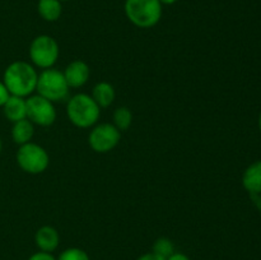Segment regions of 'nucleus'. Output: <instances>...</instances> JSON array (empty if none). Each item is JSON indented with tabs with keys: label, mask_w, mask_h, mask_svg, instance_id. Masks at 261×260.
Masks as SVG:
<instances>
[{
	"label": "nucleus",
	"mask_w": 261,
	"mask_h": 260,
	"mask_svg": "<svg viewBox=\"0 0 261 260\" xmlns=\"http://www.w3.org/2000/svg\"><path fill=\"white\" fill-rule=\"evenodd\" d=\"M259 129H260V132H261V112H260V115H259Z\"/></svg>",
	"instance_id": "obj_25"
},
{
	"label": "nucleus",
	"mask_w": 261,
	"mask_h": 260,
	"mask_svg": "<svg viewBox=\"0 0 261 260\" xmlns=\"http://www.w3.org/2000/svg\"><path fill=\"white\" fill-rule=\"evenodd\" d=\"M137 260H166V259L158 256V255H155L154 252H145V254L140 255Z\"/></svg>",
	"instance_id": "obj_21"
},
{
	"label": "nucleus",
	"mask_w": 261,
	"mask_h": 260,
	"mask_svg": "<svg viewBox=\"0 0 261 260\" xmlns=\"http://www.w3.org/2000/svg\"><path fill=\"white\" fill-rule=\"evenodd\" d=\"M152 252H154L158 256L167 259L175 252V244L167 237H160L154 241L152 247Z\"/></svg>",
	"instance_id": "obj_17"
},
{
	"label": "nucleus",
	"mask_w": 261,
	"mask_h": 260,
	"mask_svg": "<svg viewBox=\"0 0 261 260\" xmlns=\"http://www.w3.org/2000/svg\"><path fill=\"white\" fill-rule=\"evenodd\" d=\"M166 260H191V259L188 256V255L184 254V252L175 251L172 255H171L170 257H167Z\"/></svg>",
	"instance_id": "obj_22"
},
{
	"label": "nucleus",
	"mask_w": 261,
	"mask_h": 260,
	"mask_svg": "<svg viewBox=\"0 0 261 260\" xmlns=\"http://www.w3.org/2000/svg\"><path fill=\"white\" fill-rule=\"evenodd\" d=\"M70 87L66 83L63 71L59 69H45L38 74L36 92L51 102H63L68 99Z\"/></svg>",
	"instance_id": "obj_4"
},
{
	"label": "nucleus",
	"mask_w": 261,
	"mask_h": 260,
	"mask_svg": "<svg viewBox=\"0 0 261 260\" xmlns=\"http://www.w3.org/2000/svg\"><path fill=\"white\" fill-rule=\"evenodd\" d=\"M124 12L130 23L138 28H153L160 23L163 5L160 0H125Z\"/></svg>",
	"instance_id": "obj_3"
},
{
	"label": "nucleus",
	"mask_w": 261,
	"mask_h": 260,
	"mask_svg": "<svg viewBox=\"0 0 261 260\" xmlns=\"http://www.w3.org/2000/svg\"><path fill=\"white\" fill-rule=\"evenodd\" d=\"M10 97L9 91L7 89L5 84L3 83V81H0V107L4 106V103L7 102V99Z\"/></svg>",
	"instance_id": "obj_20"
},
{
	"label": "nucleus",
	"mask_w": 261,
	"mask_h": 260,
	"mask_svg": "<svg viewBox=\"0 0 261 260\" xmlns=\"http://www.w3.org/2000/svg\"><path fill=\"white\" fill-rule=\"evenodd\" d=\"M63 73L70 88H82L86 86L91 76V69L86 61L74 60L68 64Z\"/></svg>",
	"instance_id": "obj_9"
},
{
	"label": "nucleus",
	"mask_w": 261,
	"mask_h": 260,
	"mask_svg": "<svg viewBox=\"0 0 261 260\" xmlns=\"http://www.w3.org/2000/svg\"><path fill=\"white\" fill-rule=\"evenodd\" d=\"M160 2L162 5H172L175 3H177L178 0H160Z\"/></svg>",
	"instance_id": "obj_24"
},
{
	"label": "nucleus",
	"mask_w": 261,
	"mask_h": 260,
	"mask_svg": "<svg viewBox=\"0 0 261 260\" xmlns=\"http://www.w3.org/2000/svg\"><path fill=\"white\" fill-rule=\"evenodd\" d=\"M38 73L32 64L18 60L5 68L3 74V83L12 96L27 97L32 96L37 87Z\"/></svg>",
	"instance_id": "obj_1"
},
{
	"label": "nucleus",
	"mask_w": 261,
	"mask_h": 260,
	"mask_svg": "<svg viewBox=\"0 0 261 260\" xmlns=\"http://www.w3.org/2000/svg\"><path fill=\"white\" fill-rule=\"evenodd\" d=\"M121 140V132L110 122L94 125L88 135V144L96 153H109Z\"/></svg>",
	"instance_id": "obj_7"
},
{
	"label": "nucleus",
	"mask_w": 261,
	"mask_h": 260,
	"mask_svg": "<svg viewBox=\"0 0 261 260\" xmlns=\"http://www.w3.org/2000/svg\"><path fill=\"white\" fill-rule=\"evenodd\" d=\"M115 97H116V92H115L114 86L109 82H99L93 87V91H92V98L101 109L111 106L115 101Z\"/></svg>",
	"instance_id": "obj_13"
},
{
	"label": "nucleus",
	"mask_w": 261,
	"mask_h": 260,
	"mask_svg": "<svg viewBox=\"0 0 261 260\" xmlns=\"http://www.w3.org/2000/svg\"><path fill=\"white\" fill-rule=\"evenodd\" d=\"M56 260H91L87 251L79 247H69L60 252Z\"/></svg>",
	"instance_id": "obj_18"
},
{
	"label": "nucleus",
	"mask_w": 261,
	"mask_h": 260,
	"mask_svg": "<svg viewBox=\"0 0 261 260\" xmlns=\"http://www.w3.org/2000/svg\"><path fill=\"white\" fill-rule=\"evenodd\" d=\"M28 54L32 65L45 70L54 68L60 56V47L54 37L48 35H40L32 40Z\"/></svg>",
	"instance_id": "obj_5"
},
{
	"label": "nucleus",
	"mask_w": 261,
	"mask_h": 260,
	"mask_svg": "<svg viewBox=\"0 0 261 260\" xmlns=\"http://www.w3.org/2000/svg\"><path fill=\"white\" fill-rule=\"evenodd\" d=\"M35 244L40 251L54 252L60 244V235L53 226H42L36 231Z\"/></svg>",
	"instance_id": "obj_10"
},
{
	"label": "nucleus",
	"mask_w": 261,
	"mask_h": 260,
	"mask_svg": "<svg viewBox=\"0 0 261 260\" xmlns=\"http://www.w3.org/2000/svg\"><path fill=\"white\" fill-rule=\"evenodd\" d=\"M66 115L74 126L88 129V127L94 126L99 120L101 107L96 103L92 96L78 93L68 99Z\"/></svg>",
	"instance_id": "obj_2"
},
{
	"label": "nucleus",
	"mask_w": 261,
	"mask_h": 260,
	"mask_svg": "<svg viewBox=\"0 0 261 260\" xmlns=\"http://www.w3.org/2000/svg\"><path fill=\"white\" fill-rule=\"evenodd\" d=\"M33 135H35V125L28 119H23L17 122H13L12 139L15 144H27V143L32 140Z\"/></svg>",
	"instance_id": "obj_14"
},
{
	"label": "nucleus",
	"mask_w": 261,
	"mask_h": 260,
	"mask_svg": "<svg viewBox=\"0 0 261 260\" xmlns=\"http://www.w3.org/2000/svg\"><path fill=\"white\" fill-rule=\"evenodd\" d=\"M114 125L120 132H126L133 124V112L129 107L120 106L114 112Z\"/></svg>",
	"instance_id": "obj_16"
},
{
	"label": "nucleus",
	"mask_w": 261,
	"mask_h": 260,
	"mask_svg": "<svg viewBox=\"0 0 261 260\" xmlns=\"http://www.w3.org/2000/svg\"><path fill=\"white\" fill-rule=\"evenodd\" d=\"M250 196H251V200L254 203V205L261 212V193L250 194Z\"/></svg>",
	"instance_id": "obj_23"
},
{
	"label": "nucleus",
	"mask_w": 261,
	"mask_h": 260,
	"mask_svg": "<svg viewBox=\"0 0 261 260\" xmlns=\"http://www.w3.org/2000/svg\"><path fill=\"white\" fill-rule=\"evenodd\" d=\"M3 150V142H2V138H0V153H2Z\"/></svg>",
	"instance_id": "obj_26"
},
{
	"label": "nucleus",
	"mask_w": 261,
	"mask_h": 260,
	"mask_svg": "<svg viewBox=\"0 0 261 260\" xmlns=\"http://www.w3.org/2000/svg\"><path fill=\"white\" fill-rule=\"evenodd\" d=\"M4 116L10 122H17L19 120L27 119V103H25V98L18 96H12L10 94L9 98L2 107Z\"/></svg>",
	"instance_id": "obj_11"
},
{
	"label": "nucleus",
	"mask_w": 261,
	"mask_h": 260,
	"mask_svg": "<svg viewBox=\"0 0 261 260\" xmlns=\"http://www.w3.org/2000/svg\"><path fill=\"white\" fill-rule=\"evenodd\" d=\"M27 260H56L53 252H45V251H37L35 254L31 255Z\"/></svg>",
	"instance_id": "obj_19"
},
{
	"label": "nucleus",
	"mask_w": 261,
	"mask_h": 260,
	"mask_svg": "<svg viewBox=\"0 0 261 260\" xmlns=\"http://www.w3.org/2000/svg\"><path fill=\"white\" fill-rule=\"evenodd\" d=\"M37 12L46 22H56L63 13V4L59 0H38Z\"/></svg>",
	"instance_id": "obj_15"
},
{
	"label": "nucleus",
	"mask_w": 261,
	"mask_h": 260,
	"mask_svg": "<svg viewBox=\"0 0 261 260\" xmlns=\"http://www.w3.org/2000/svg\"><path fill=\"white\" fill-rule=\"evenodd\" d=\"M15 158L20 170L30 175H40L45 172L50 165L47 150L33 142L19 145Z\"/></svg>",
	"instance_id": "obj_6"
},
{
	"label": "nucleus",
	"mask_w": 261,
	"mask_h": 260,
	"mask_svg": "<svg viewBox=\"0 0 261 260\" xmlns=\"http://www.w3.org/2000/svg\"><path fill=\"white\" fill-rule=\"evenodd\" d=\"M27 103V119L33 125L47 127L55 122L56 109L54 102L43 98L40 94H32L25 98Z\"/></svg>",
	"instance_id": "obj_8"
},
{
	"label": "nucleus",
	"mask_w": 261,
	"mask_h": 260,
	"mask_svg": "<svg viewBox=\"0 0 261 260\" xmlns=\"http://www.w3.org/2000/svg\"><path fill=\"white\" fill-rule=\"evenodd\" d=\"M242 185L249 194L261 193V160L251 163L242 175Z\"/></svg>",
	"instance_id": "obj_12"
},
{
	"label": "nucleus",
	"mask_w": 261,
	"mask_h": 260,
	"mask_svg": "<svg viewBox=\"0 0 261 260\" xmlns=\"http://www.w3.org/2000/svg\"><path fill=\"white\" fill-rule=\"evenodd\" d=\"M59 2H61V3H64V2H70V0H59Z\"/></svg>",
	"instance_id": "obj_27"
}]
</instances>
